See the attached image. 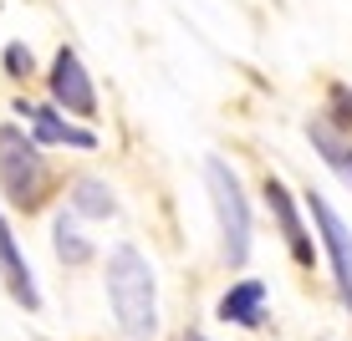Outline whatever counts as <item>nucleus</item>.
Segmentation results:
<instances>
[{
    "mask_svg": "<svg viewBox=\"0 0 352 341\" xmlns=\"http://www.w3.org/2000/svg\"><path fill=\"white\" fill-rule=\"evenodd\" d=\"M204 184H210V204H214V224H220V255L230 270L250 260V204L240 189V174L225 158H204Z\"/></svg>",
    "mask_w": 352,
    "mask_h": 341,
    "instance_id": "f03ea898",
    "label": "nucleus"
},
{
    "mask_svg": "<svg viewBox=\"0 0 352 341\" xmlns=\"http://www.w3.org/2000/svg\"><path fill=\"white\" fill-rule=\"evenodd\" d=\"M107 306L128 341H153L159 336V280L138 245H118L107 255Z\"/></svg>",
    "mask_w": 352,
    "mask_h": 341,
    "instance_id": "f257e3e1",
    "label": "nucleus"
},
{
    "mask_svg": "<svg viewBox=\"0 0 352 341\" xmlns=\"http://www.w3.org/2000/svg\"><path fill=\"white\" fill-rule=\"evenodd\" d=\"M0 189L16 209H41L46 189H52V174H46V158L41 143L26 138V128L16 123H0Z\"/></svg>",
    "mask_w": 352,
    "mask_h": 341,
    "instance_id": "7ed1b4c3",
    "label": "nucleus"
},
{
    "mask_svg": "<svg viewBox=\"0 0 352 341\" xmlns=\"http://www.w3.org/2000/svg\"><path fill=\"white\" fill-rule=\"evenodd\" d=\"M16 113H26V123L36 128V132H31L36 143H67V148H82V153L97 148V132L67 123L62 107H31V102H16Z\"/></svg>",
    "mask_w": 352,
    "mask_h": 341,
    "instance_id": "6e6552de",
    "label": "nucleus"
},
{
    "mask_svg": "<svg viewBox=\"0 0 352 341\" xmlns=\"http://www.w3.org/2000/svg\"><path fill=\"white\" fill-rule=\"evenodd\" d=\"M261 193H265V209H271L276 229H281L291 260H296V265H311V260H317V250H311V235H307V224H301V209H296V199H291V189H286L276 174H265V189H261Z\"/></svg>",
    "mask_w": 352,
    "mask_h": 341,
    "instance_id": "423d86ee",
    "label": "nucleus"
},
{
    "mask_svg": "<svg viewBox=\"0 0 352 341\" xmlns=\"http://www.w3.org/2000/svg\"><path fill=\"white\" fill-rule=\"evenodd\" d=\"M52 250H56V260H67V265H82V260H92V239L82 235V224H77V214H56V224H52Z\"/></svg>",
    "mask_w": 352,
    "mask_h": 341,
    "instance_id": "f8f14e48",
    "label": "nucleus"
},
{
    "mask_svg": "<svg viewBox=\"0 0 352 341\" xmlns=\"http://www.w3.org/2000/svg\"><path fill=\"white\" fill-rule=\"evenodd\" d=\"M307 138H311V148H317L322 163L352 189V138H347V132L337 128L332 117H311V123H307Z\"/></svg>",
    "mask_w": 352,
    "mask_h": 341,
    "instance_id": "1a4fd4ad",
    "label": "nucleus"
},
{
    "mask_svg": "<svg viewBox=\"0 0 352 341\" xmlns=\"http://www.w3.org/2000/svg\"><path fill=\"white\" fill-rule=\"evenodd\" d=\"M0 280H6L10 301H16L21 311H41V290H36V275H31V265H26V255H21V245H16V235H10L6 214H0Z\"/></svg>",
    "mask_w": 352,
    "mask_h": 341,
    "instance_id": "0eeeda50",
    "label": "nucleus"
},
{
    "mask_svg": "<svg viewBox=\"0 0 352 341\" xmlns=\"http://www.w3.org/2000/svg\"><path fill=\"white\" fill-rule=\"evenodd\" d=\"M307 209H311V219H317V235H322L327 255H332V280H337V296H342V306L352 311V229L342 224V214H337V209L322 199L317 189L307 193Z\"/></svg>",
    "mask_w": 352,
    "mask_h": 341,
    "instance_id": "20e7f679",
    "label": "nucleus"
},
{
    "mask_svg": "<svg viewBox=\"0 0 352 341\" xmlns=\"http://www.w3.org/2000/svg\"><path fill=\"white\" fill-rule=\"evenodd\" d=\"M225 326H261L265 321V285L261 280H235V285L220 296V306H214Z\"/></svg>",
    "mask_w": 352,
    "mask_h": 341,
    "instance_id": "9d476101",
    "label": "nucleus"
},
{
    "mask_svg": "<svg viewBox=\"0 0 352 341\" xmlns=\"http://www.w3.org/2000/svg\"><path fill=\"white\" fill-rule=\"evenodd\" d=\"M332 102L342 107V113H337V123H352V92H347V87H332Z\"/></svg>",
    "mask_w": 352,
    "mask_h": 341,
    "instance_id": "4468645a",
    "label": "nucleus"
},
{
    "mask_svg": "<svg viewBox=\"0 0 352 341\" xmlns=\"http://www.w3.org/2000/svg\"><path fill=\"white\" fill-rule=\"evenodd\" d=\"M31 71H36V62H31V51H26V46H6V77H31Z\"/></svg>",
    "mask_w": 352,
    "mask_h": 341,
    "instance_id": "ddd939ff",
    "label": "nucleus"
},
{
    "mask_svg": "<svg viewBox=\"0 0 352 341\" xmlns=\"http://www.w3.org/2000/svg\"><path fill=\"white\" fill-rule=\"evenodd\" d=\"M67 204H72V214H87V219H113L118 214V199L102 178H77Z\"/></svg>",
    "mask_w": 352,
    "mask_h": 341,
    "instance_id": "9b49d317",
    "label": "nucleus"
},
{
    "mask_svg": "<svg viewBox=\"0 0 352 341\" xmlns=\"http://www.w3.org/2000/svg\"><path fill=\"white\" fill-rule=\"evenodd\" d=\"M46 87H52V102H56V107H67V113H77V117H97L92 77H87V67H82V56L72 51V46H62V51L52 56Z\"/></svg>",
    "mask_w": 352,
    "mask_h": 341,
    "instance_id": "39448f33",
    "label": "nucleus"
},
{
    "mask_svg": "<svg viewBox=\"0 0 352 341\" xmlns=\"http://www.w3.org/2000/svg\"><path fill=\"white\" fill-rule=\"evenodd\" d=\"M184 341H210V336H204L199 326H189V331H184Z\"/></svg>",
    "mask_w": 352,
    "mask_h": 341,
    "instance_id": "2eb2a0df",
    "label": "nucleus"
}]
</instances>
